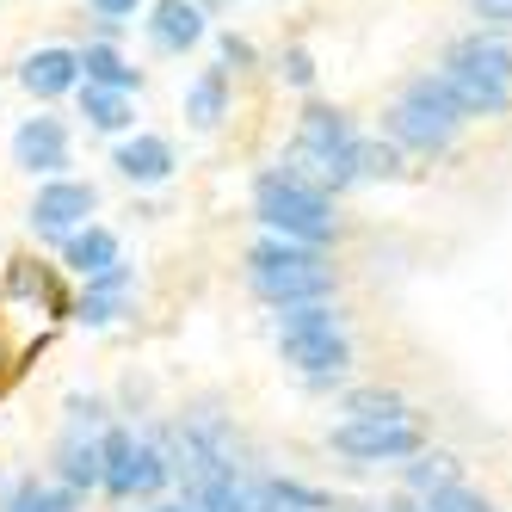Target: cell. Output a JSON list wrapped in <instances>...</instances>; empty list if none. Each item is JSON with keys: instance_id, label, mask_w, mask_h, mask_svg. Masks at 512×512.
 I'll list each match as a JSON object with an SVG mask.
<instances>
[{"instance_id": "3957f363", "label": "cell", "mask_w": 512, "mask_h": 512, "mask_svg": "<svg viewBox=\"0 0 512 512\" xmlns=\"http://www.w3.org/2000/svg\"><path fill=\"white\" fill-rule=\"evenodd\" d=\"M383 124H389V142L395 149H420V155H445L451 142H457V112H451V99L438 93V81H432V68L426 75H414L408 87H401V99L383 112Z\"/></svg>"}, {"instance_id": "7a4b0ae2", "label": "cell", "mask_w": 512, "mask_h": 512, "mask_svg": "<svg viewBox=\"0 0 512 512\" xmlns=\"http://www.w3.org/2000/svg\"><path fill=\"white\" fill-rule=\"evenodd\" d=\"M253 210H260L266 229H278L284 241H303V247L334 241V229H340L327 192L303 186V179H290V173H266L260 186H253Z\"/></svg>"}, {"instance_id": "9c48e42d", "label": "cell", "mask_w": 512, "mask_h": 512, "mask_svg": "<svg viewBox=\"0 0 512 512\" xmlns=\"http://www.w3.org/2000/svg\"><path fill=\"white\" fill-rule=\"evenodd\" d=\"M445 68H463V75H482V81H512V38L506 31H469L445 50Z\"/></svg>"}, {"instance_id": "7402d4cb", "label": "cell", "mask_w": 512, "mask_h": 512, "mask_svg": "<svg viewBox=\"0 0 512 512\" xmlns=\"http://www.w3.org/2000/svg\"><path fill=\"white\" fill-rule=\"evenodd\" d=\"M340 315L327 303H284L278 309V334H309V327H334Z\"/></svg>"}, {"instance_id": "52a82bcc", "label": "cell", "mask_w": 512, "mask_h": 512, "mask_svg": "<svg viewBox=\"0 0 512 512\" xmlns=\"http://www.w3.org/2000/svg\"><path fill=\"white\" fill-rule=\"evenodd\" d=\"M438 93L451 99L457 118H506L512 112V81H482V75H463V68H432Z\"/></svg>"}, {"instance_id": "603a6c76", "label": "cell", "mask_w": 512, "mask_h": 512, "mask_svg": "<svg viewBox=\"0 0 512 512\" xmlns=\"http://www.w3.org/2000/svg\"><path fill=\"white\" fill-rule=\"evenodd\" d=\"M186 112H192L198 130H210L216 118H223V75H204V81L192 87V105H186Z\"/></svg>"}, {"instance_id": "8fae6325", "label": "cell", "mask_w": 512, "mask_h": 512, "mask_svg": "<svg viewBox=\"0 0 512 512\" xmlns=\"http://www.w3.org/2000/svg\"><path fill=\"white\" fill-rule=\"evenodd\" d=\"M290 149H303V155H346V149H352V124H346V112H334V105H309Z\"/></svg>"}, {"instance_id": "6da1fadb", "label": "cell", "mask_w": 512, "mask_h": 512, "mask_svg": "<svg viewBox=\"0 0 512 512\" xmlns=\"http://www.w3.org/2000/svg\"><path fill=\"white\" fill-rule=\"evenodd\" d=\"M247 284H253V297L284 309V303H327L334 297V266L321 260L315 247H253V260H247Z\"/></svg>"}, {"instance_id": "cb8c5ba5", "label": "cell", "mask_w": 512, "mask_h": 512, "mask_svg": "<svg viewBox=\"0 0 512 512\" xmlns=\"http://www.w3.org/2000/svg\"><path fill=\"white\" fill-rule=\"evenodd\" d=\"M426 512H494V500L457 482V488H445V494H432V500H426Z\"/></svg>"}, {"instance_id": "ac0fdd59", "label": "cell", "mask_w": 512, "mask_h": 512, "mask_svg": "<svg viewBox=\"0 0 512 512\" xmlns=\"http://www.w3.org/2000/svg\"><path fill=\"white\" fill-rule=\"evenodd\" d=\"M62 482L68 488H99L105 482V457H99L93 438H68L62 445Z\"/></svg>"}, {"instance_id": "8992f818", "label": "cell", "mask_w": 512, "mask_h": 512, "mask_svg": "<svg viewBox=\"0 0 512 512\" xmlns=\"http://www.w3.org/2000/svg\"><path fill=\"white\" fill-rule=\"evenodd\" d=\"M278 358L290 364V371H303V377H340L352 364L340 321L334 327H309V334H278Z\"/></svg>"}, {"instance_id": "d6986e66", "label": "cell", "mask_w": 512, "mask_h": 512, "mask_svg": "<svg viewBox=\"0 0 512 512\" xmlns=\"http://www.w3.org/2000/svg\"><path fill=\"white\" fill-rule=\"evenodd\" d=\"M81 112L93 130H124L130 124V99L112 93V87H81Z\"/></svg>"}, {"instance_id": "4fadbf2b", "label": "cell", "mask_w": 512, "mask_h": 512, "mask_svg": "<svg viewBox=\"0 0 512 512\" xmlns=\"http://www.w3.org/2000/svg\"><path fill=\"white\" fill-rule=\"evenodd\" d=\"M149 38L161 50H192L204 38V7H198V0H161L155 19H149Z\"/></svg>"}, {"instance_id": "ba28073f", "label": "cell", "mask_w": 512, "mask_h": 512, "mask_svg": "<svg viewBox=\"0 0 512 512\" xmlns=\"http://www.w3.org/2000/svg\"><path fill=\"white\" fill-rule=\"evenodd\" d=\"M99 204V192L87 186V179H50V186L38 192V204H31V229L44 235H68L75 223H87Z\"/></svg>"}, {"instance_id": "5bb4252c", "label": "cell", "mask_w": 512, "mask_h": 512, "mask_svg": "<svg viewBox=\"0 0 512 512\" xmlns=\"http://www.w3.org/2000/svg\"><path fill=\"white\" fill-rule=\"evenodd\" d=\"M118 173L136 179V186H155V179L173 173V149H167L161 136H136V142H124V149H118Z\"/></svg>"}, {"instance_id": "83f0119b", "label": "cell", "mask_w": 512, "mask_h": 512, "mask_svg": "<svg viewBox=\"0 0 512 512\" xmlns=\"http://www.w3.org/2000/svg\"><path fill=\"white\" fill-rule=\"evenodd\" d=\"M223 56H229V62H253V50H247L241 38H229V44H223Z\"/></svg>"}, {"instance_id": "d4e9b609", "label": "cell", "mask_w": 512, "mask_h": 512, "mask_svg": "<svg viewBox=\"0 0 512 512\" xmlns=\"http://www.w3.org/2000/svg\"><path fill=\"white\" fill-rule=\"evenodd\" d=\"M469 13L488 31H512V0H469Z\"/></svg>"}, {"instance_id": "4316f807", "label": "cell", "mask_w": 512, "mask_h": 512, "mask_svg": "<svg viewBox=\"0 0 512 512\" xmlns=\"http://www.w3.org/2000/svg\"><path fill=\"white\" fill-rule=\"evenodd\" d=\"M284 75L297 81V87H309V81H315V68H309V56H303V50H290V56H284Z\"/></svg>"}, {"instance_id": "2e32d148", "label": "cell", "mask_w": 512, "mask_h": 512, "mask_svg": "<svg viewBox=\"0 0 512 512\" xmlns=\"http://www.w3.org/2000/svg\"><path fill=\"white\" fill-rule=\"evenodd\" d=\"M75 62H81V75H87V87H112V93H130L142 75L112 50V44H87V50H75Z\"/></svg>"}, {"instance_id": "484cf974", "label": "cell", "mask_w": 512, "mask_h": 512, "mask_svg": "<svg viewBox=\"0 0 512 512\" xmlns=\"http://www.w3.org/2000/svg\"><path fill=\"white\" fill-rule=\"evenodd\" d=\"M136 7H142V0H93V13H99V19H112V25H124Z\"/></svg>"}, {"instance_id": "ffe728a7", "label": "cell", "mask_w": 512, "mask_h": 512, "mask_svg": "<svg viewBox=\"0 0 512 512\" xmlns=\"http://www.w3.org/2000/svg\"><path fill=\"white\" fill-rule=\"evenodd\" d=\"M352 173L358 179H395L401 173V149L395 142H358L352 136Z\"/></svg>"}, {"instance_id": "30bf717a", "label": "cell", "mask_w": 512, "mask_h": 512, "mask_svg": "<svg viewBox=\"0 0 512 512\" xmlns=\"http://www.w3.org/2000/svg\"><path fill=\"white\" fill-rule=\"evenodd\" d=\"M13 155H19V167L25 173H62L68 167V130L56 124V118H31L19 136H13Z\"/></svg>"}, {"instance_id": "277c9868", "label": "cell", "mask_w": 512, "mask_h": 512, "mask_svg": "<svg viewBox=\"0 0 512 512\" xmlns=\"http://www.w3.org/2000/svg\"><path fill=\"white\" fill-rule=\"evenodd\" d=\"M340 457L352 463H401V457H414L426 451V438H420V420L414 414H352L346 426H334V438H327Z\"/></svg>"}, {"instance_id": "44dd1931", "label": "cell", "mask_w": 512, "mask_h": 512, "mask_svg": "<svg viewBox=\"0 0 512 512\" xmlns=\"http://www.w3.org/2000/svg\"><path fill=\"white\" fill-rule=\"evenodd\" d=\"M7 512H75V494L68 488H38V482H25L7 494Z\"/></svg>"}, {"instance_id": "5b68a950", "label": "cell", "mask_w": 512, "mask_h": 512, "mask_svg": "<svg viewBox=\"0 0 512 512\" xmlns=\"http://www.w3.org/2000/svg\"><path fill=\"white\" fill-rule=\"evenodd\" d=\"M99 457H105V488H112L118 500H130V494H155L161 482H167V457L155 451V445H136L130 432H112L99 445Z\"/></svg>"}, {"instance_id": "f1b7e54d", "label": "cell", "mask_w": 512, "mask_h": 512, "mask_svg": "<svg viewBox=\"0 0 512 512\" xmlns=\"http://www.w3.org/2000/svg\"><path fill=\"white\" fill-rule=\"evenodd\" d=\"M161 512H186V506H161Z\"/></svg>"}, {"instance_id": "7c38bea8", "label": "cell", "mask_w": 512, "mask_h": 512, "mask_svg": "<svg viewBox=\"0 0 512 512\" xmlns=\"http://www.w3.org/2000/svg\"><path fill=\"white\" fill-rule=\"evenodd\" d=\"M19 81H25V93H38V99H62L68 87L81 81V62H75V50H38V56H25Z\"/></svg>"}, {"instance_id": "e0dca14e", "label": "cell", "mask_w": 512, "mask_h": 512, "mask_svg": "<svg viewBox=\"0 0 512 512\" xmlns=\"http://www.w3.org/2000/svg\"><path fill=\"white\" fill-rule=\"evenodd\" d=\"M68 266H75L81 278L118 266V235H112V229H81L75 241H68Z\"/></svg>"}, {"instance_id": "9a60e30c", "label": "cell", "mask_w": 512, "mask_h": 512, "mask_svg": "<svg viewBox=\"0 0 512 512\" xmlns=\"http://www.w3.org/2000/svg\"><path fill=\"white\" fill-rule=\"evenodd\" d=\"M457 475H463V463L451 457V451H414V463H408V494H420V500H432V494H445V488H457Z\"/></svg>"}]
</instances>
